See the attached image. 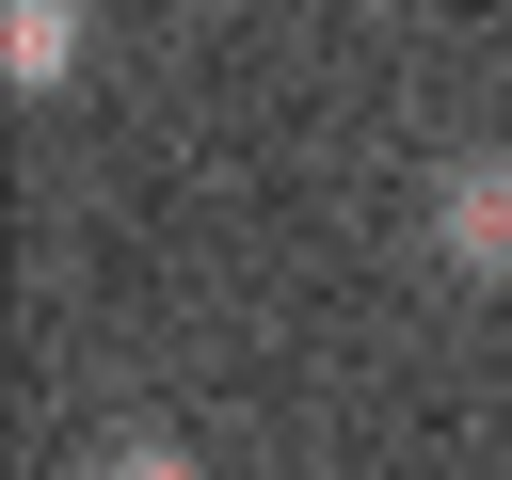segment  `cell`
Wrapping results in <instances>:
<instances>
[{
    "label": "cell",
    "instance_id": "1",
    "mask_svg": "<svg viewBox=\"0 0 512 480\" xmlns=\"http://www.w3.org/2000/svg\"><path fill=\"white\" fill-rule=\"evenodd\" d=\"M432 256H448L464 288H512V144H464V160L432 176Z\"/></svg>",
    "mask_w": 512,
    "mask_h": 480
},
{
    "label": "cell",
    "instance_id": "2",
    "mask_svg": "<svg viewBox=\"0 0 512 480\" xmlns=\"http://www.w3.org/2000/svg\"><path fill=\"white\" fill-rule=\"evenodd\" d=\"M0 64H16V96H64L80 80V0H0Z\"/></svg>",
    "mask_w": 512,
    "mask_h": 480
},
{
    "label": "cell",
    "instance_id": "3",
    "mask_svg": "<svg viewBox=\"0 0 512 480\" xmlns=\"http://www.w3.org/2000/svg\"><path fill=\"white\" fill-rule=\"evenodd\" d=\"M96 480H208V464H192L176 432H112V448H96Z\"/></svg>",
    "mask_w": 512,
    "mask_h": 480
}]
</instances>
